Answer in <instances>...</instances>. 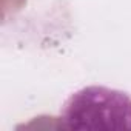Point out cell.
Masks as SVG:
<instances>
[{
  "label": "cell",
  "instance_id": "cell-1",
  "mask_svg": "<svg viewBox=\"0 0 131 131\" xmlns=\"http://www.w3.org/2000/svg\"><path fill=\"white\" fill-rule=\"evenodd\" d=\"M65 129H131V97L106 86H85L73 93L60 108Z\"/></svg>",
  "mask_w": 131,
  "mask_h": 131
}]
</instances>
